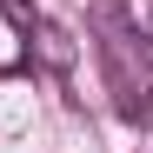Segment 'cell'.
Wrapping results in <instances>:
<instances>
[{
    "instance_id": "cell-1",
    "label": "cell",
    "mask_w": 153,
    "mask_h": 153,
    "mask_svg": "<svg viewBox=\"0 0 153 153\" xmlns=\"http://www.w3.org/2000/svg\"><path fill=\"white\" fill-rule=\"evenodd\" d=\"M27 53H33L47 73H73L80 47H73V33H67V27H53V20H33V33H27Z\"/></svg>"
},
{
    "instance_id": "cell-2",
    "label": "cell",
    "mask_w": 153,
    "mask_h": 153,
    "mask_svg": "<svg viewBox=\"0 0 153 153\" xmlns=\"http://www.w3.org/2000/svg\"><path fill=\"white\" fill-rule=\"evenodd\" d=\"M0 13H7L20 33H33V20H40V13H33V0H0Z\"/></svg>"
}]
</instances>
